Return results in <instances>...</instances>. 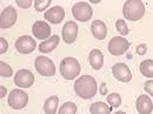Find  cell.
Returning <instances> with one entry per match:
<instances>
[{"mask_svg":"<svg viewBox=\"0 0 153 114\" xmlns=\"http://www.w3.org/2000/svg\"><path fill=\"white\" fill-rule=\"evenodd\" d=\"M74 92L81 99H92L98 92L97 81L93 76H82L74 82Z\"/></svg>","mask_w":153,"mask_h":114,"instance_id":"cell-1","label":"cell"},{"mask_svg":"<svg viewBox=\"0 0 153 114\" xmlns=\"http://www.w3.org/2000/svg\"><path fill=\"white\" fill-rule=\"evenodd\" d=\"M123 13L126 20L138 21L145 14V5L141 0H128L124 4Z\"/></svg>","mask_w":153,"mask_h":114,"instance_id":"cell-2","label":"cell"},{"mask_svg":"<svg viewBox=\"0 0 153 114\" xmlns=\"http://www.w3.org/2000/svg\"><path fill=\"white\" fill-rule=\"evenodd\" d=\"M80 64L76 58H64L60 62V74L66 80H73L80 73Z\"/></svg>","mask_w":153,"mask_h":114,"instance_id":"cell-3","label":"cell"},{"mask_svg":"<svg viewBox=\"0 0 153 114\" xmlns=\"http://www.w3.org/2000/svg\"><path fill=\"white\" fill-rule=\"evenodd\" d=\"M34 66L40 76H53L56 74V66H54L53 61L47 57H42V56L37 57L36 61H34Z\"/></svg>","mask_w":153,"mask_h":114,"instance_id":"cell-4","label":"cell"},{"mask_svg":"<svg viewBox=\"0 0 153 114\" xmlns=\"http://www.w3.org/2000/svg\"><path fill=\"white\" fill-rule=\"evenodd\" d=\"M72 14H73V17L78 21L85 22V21H88V20L92 18L93 11H92V7L87 2L80 1V2H76V4L73 5V7H72Z\"/></svg>","mask_w":153,"mask_h":114,"instance_id":"cell-5","label":"cell"},{"mask_svg":"<svg viewBox=\"0 0 153 114\" xmlns=\"http://www.w3.org/2000/svg\"><path fill=\"white\" fill-rule=\"evenodd\" d=\"M28 102V95L21 90H13L8 95V105L14 110L24 108Z\"/></svg>","mask_w":153,"mask_h":114,"instance_id":"cell-6","label":"cell"},{"mask_svg":"<svg viewBox=\"0 0 153 114\" xmlns=\"http://www.w3.org/2000/svg\"><path fill=\"white\" fill-rule=\"evenodd\" d=\"M130 47V42L123 37H114L108 42V52L113 56H123Z\"/></svg>","mask_w":153,"mask_h":114,"instance_id":"cell-7","label":"cell"},{"mask_svg":"<svg viewBox=\"0 0 153 114\" xmlns=\"http://www.w3.org/2000/svg\"><path fill=\"white\" fill-rule=\"evenodd\" d=\"M18 18V13L16 11L14 7L8 6L6 7L2 12H1V17H0V28L1 30H7L10 27H12Z\"/></svg>","mask_w":153,"mask_h":114,"instance_id":"cell-8","label":"cell"},{"mask_svg":"<svg viewBox=\"0 0 153 114\" xmlns=\"http://www.w3.org/2000/svg\"><path fill=\"white\" fill-rule=\"evenodd\" d=\"M37 47L36 40L32 39L30 36H22L17 39L16 41V48L21 54H28L32 53Z\"/></svg>","mask_w":153,"mask_h":114,"instance_id":"cell-9","label":"cell"},{"mask_svg":"<svg viewBox=\"0 0 153 114\" xmlns=\"http://www.w3.org/2000/svg\"><path fill=\"white\" fill-rule=\"evenodd\" d=\"M34 82V76L28 70H19L14 76V84L21 88H28Z\"/></svg>","mask_w":153,"mask_h":114,"instance_id":"cell-10","label":"cell"},{"mask_svg":"<svg viewBox=\"0 0 153 114\" xmlns=\"http://www.w3.org/2000/svg\"><path fill=\"white\" fill-rule=\"evenodd\" d=\"M78 25L74 21H67L61 31V37L62 40L66 44H73L76 41V37H78Z\"/></svg>","mask_w":153,"mask_h":114,"instance_id":"cell-11","label":"cell"},{"mask_svg":"<svg viewBox=\"0 0 153 114\" xmlns=\"http://www.w3.org/2000/svg\"><path fill=\"white\" fill-rule=\"evenodd\" d=\"M112 73L115 79H118L121 82H128L132 79V73H131L130 68L123 62L115 64L112 67Z\"/></svg>","mask_w":153,"mask_h":114,"instance_id":"cell-12","label":"cell"},{"mask_svg":"<svg viewBox=\"0 0 153 114\" xmlns=\"http://www.w3.org/2000/svg\"><path fill=\"white\" fill-rule=\"evenodd\" d=\"M33 36L40 40H47L51 38V27L46 21H36L32 26Z\"/></svg>","mask_w":153,"mask_h":114,"instance_id":"cell-13","label":"cell"},{"mask_svg":"<svg viewBox=\"0 0 153 114\" xmlns=\"http://www.w3.org/2000/svg\"><path fill=\"white\" fill-rule=\"evenodd\" d=\"M45 19L48 20L51 24H60L65 18V11L61 6H54L47 10L44 14Z\"/></svg>","mask_w":153,"mask_h":114,"instance_id":"cell-14","label":"cell"},{"mask_svg":"<svg viewBox=\"0 0 153 114\" xmlns=\"http://www.w3.org/2000/svg\"><path fill=\"white\" fill-rule=\"evenodd\" d=\"M135 106H137V111L139 112V114H151L153 111V104L150 96L147 95L138 96Z\"/></svg>","mask_w":153,"mask_h":114,"instance_id":"cell-15","label":"cell"},{"mask_svg":"<svg viewBox=\"0 0 153 114\" xmlns=\"http://www.w3.org/2000/svg\"><path fill=\"white\" fill-rule=\"evenodd\" d=\"M91 31L93 37L98 40H104L107 36V27L105 25V22H102L101 20H94L91 25Z\"/></svg>","mask_w":153,"mask_h":114,"instance_id":"cell-16","label":"cell"},{"mask_svg":"<svg viewBox=\"0 0 153 114\" xmlns=\"http://www.w3.org/2000/svg\"><path fill=\"white\" fill-rule=\"evenodd\" d=\"M59 45V37L58 36H52L51 38H48L47 40L42 41L40 45H39V51L41 53H50L52 52L53 50H56Z\"/></svg>","mask_w":153,"mask_h":114,"instance_id":"cell-17","label":"cell"},{"mask_svg":"<svg viewBox=\"0 0 153 114\" xmlns=\"http://www.w3.org/2000/svg\"><path fill=\"white\" fill-rule=\"evenodd\" d=\"M88 60H90V64H91V66L98 71V70H100L101 67H102V65H104V56H102V53H101V51L100 50H92L91 52H90V56H88Z\"/></svg>","mask_w":153,"mask_h":114,"instance_id":"cell-18","label":"cell"},{"mask_svg":"<svg viewBox=\"0 0 153 114\" xmlns=\"http://www.w3.org/2000/svg\"><path fill=\"white\" fill-rule=\"evenodd\" d=\"M59 105V98L57 95L50 96L44 104V111L46 114H56Z\"/></svg>","mask_w":153,"mask_h":114,"instance_id":"cell-19","label":"cell"},{"mask_svg":"<svg viewBox=\"0 0 153 114\" xmlns=\"http://www.w3.org/2000/svg\"><path fill=\"white\" fill-rule=\"evenodd\" d=\"M111 111H112V107H110L108 105H106L102 101L94 102L90 107L91 114H111Z\"/></svg>","mask_w":153,"mask_h":114,"instance_id":"cell-20","label":"cell"},{"mask_svg":"<svg viewBox=\"0 0 153 114\" xmlns=\"http://www.w3.org/2000/svg\"><path fill=\"white\" fill-rule=\"evenodd\" d=\"M140 73L146 78H153V60H144L140 64Z\"/></svg>","mask_w":153,"mask_h":114,"instance_id":"cell-21","label":"cell"},{"mask_svg":"<svg viewBox=\"0 0 153 114\" xmlns=\"http://www.w3.org/2000/svg\"><path fill=\"white\" fill-rule=\"evenodd\" d=\"M58 114H76V105L74 102H65L59 108Z\"/></svg>","mask_w":153,"mask_h":114,"instance_id":"cell-22","label":"cell"},{"mask_svg":"<svg viewBox=\"0 0 153 114\" xmlns=\"http://www.w3.org/2000/svg\"><path fill=\"white\" fill-rule=\"evenodd\" d=\"M13 74V71H12V67L4 62V61H0V76L2 78H8V76H12Z\"/></svg>","mask_w":153,"mask_h":114,"instance_id":"cell-23","label":"cell"},{"mask_svg":"<svg viewBox=\"0 0 153 114\" xmlns=\"http://www.w3.org/2000/svg\"><path fill=\"white\" fill-rule=\"evenodd\" d=\"M107 102L111 105V107H119L121 105V96L118 93H112L107 95Z\"/></svg>","mask_w":153,"mask_h":114,"instance_id":"cell-24","label":"cell"},{"mask_svg":"<svg viewBox=\"0 0 153 114\" xmlns=\"http://www.w3.org/2000/svg\"><path fill=\"white\" fill-rule=\"evenodd\" d=\"M115 26H117L118 32H119L121 36H127V34H128V27H127L125 20H121V19L117 20Z\"/></svg>","mask_w":153,"mask_h":114,"instance_id":"cell-25","label":"cell"},{"mask_svg":"<svg viewBox=\"0 0 153 114\" xmlns=\"http://www.w3.org/2000/svg\"><path fill=\"white\" fill-rule=\"evenodd\" d=\"M51 0H34V8L39 12L45 11L51 5Z\"/></svg>","mask_w":153,"mask_h":114,"instance_id":"cell-26","label":"cell"},{"mask_svg":"<svg viewBox=\"0 0 153 114\" xmlns=\"http://www.w3.org/2000/svg\"><path fill=\"white\" fill-rule=\"evenodd\" d=\"M144 88H145V92L149 93L150 95L153 96V80H149L144 84Z\"/></svg>","mask_w":153,"mask_h":114,"instance_id":"cell-27","label":"cell"},{"mask_svg":"<svg viewBox=\"0 0 153 114\" xmlns=\"http://www.w3.org/2000/svg\"><path fill=\"white\" fill-rule=\"evenodd\" d=\"M16 2L21 8H28L32 5V0H16Z\"/></svg>","mask_w":153,"mask_h":114,"instance_id":"cell-28","label":"cell"},{"mask_svg":"<svg viewBox=\"0 0 153 114\" xmlns=\"http://www.w3.org/2000/svg\"><path fill=\"white\" fill-rule=\"evenodd\" d=\"M7 48H8V44H7L6 39H4L1 37V38H0V54L2 56L4 53H6Z\"/></svg>","mask_w":153,"mask_h":114,"instance_id":"cell-29","label":"cell"},{"mask_svg":"<svg viewBox=\"0 0 153 114\" xmlns=\"http://www.w3.org/2000/svg\"><path fill=\"white\" fill-rule=\"evenodd\" d=\"M147 47H146V45L145 44H141V45H139L138 47H137V53L139 54V56H144L145 53H146V50Z\"/></svg>","mask_w":153,"mask_h":114,"instance_id":"cell-30","label":"cell"},{"mask_svg":"<svg viewBox=\"0 0 153 114\" xmlns=\"http://www.w3.org/2000/svg\"><path fill=\"white\" fill-rule=\"evenodd\" d=\"M100 93H101V95H106V93H107V87H106L105 82H102L100 85Z\"/></svg>","mask_w":153,"mask_h":114,"instance_id":"cell-31","label":"cell"},{"mask_svg":"<svg viewBox=\"0 0 153 114\" xmlns=\"http://www.w3.org/2000/svg\"><path fill=\"white\" fill-rule=\"evenodd\" d=\"M6 92H7V91H6V87L1 85V86H0V96H1V99L6 95Z\"/></svg>","mask_w":153,"mask_h":114,"instance_id":"cell-32","label":"cell"},{"mask_svg":"<svg viewBox=\"0 0 153 114\" xmlns=\"http://www.w3.org/2000/svg\"><path fill=\"white\" fill-rule=\"evenodd\" d=\"M91 1H92L93 4H99V2H100V0H91Z\"/></svg>","mask_w":153,"mask_h":114,"instance_id":"cell-33","label":"cell"},{"mask_svg":"<svg viewBox=\"0 0 153 114\" xmlns=\"http://www.w3.org/2000/svg\"><path fill=\"white\" fill-rule=\"evenodd\" d=\"M115 114H126V113H125V112H117Z\"/></svg>","mask_w":153,"mask_h":114,"instance_id":"cell-34","label":"cell"}]
</instances>
